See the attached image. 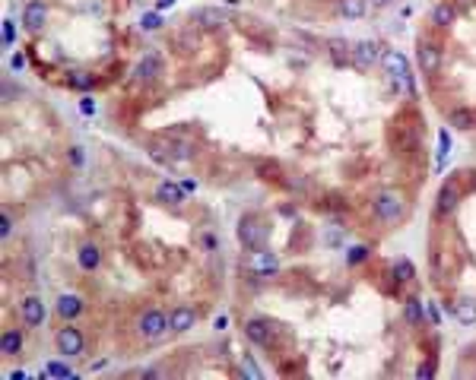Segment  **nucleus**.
<instances>
[{"instance_id":"obj_1","label":"nucleus","mask_w":476,"mask_h":380,"mask_svg":"<svg viewBox=\"0 0 476 380\" xmlns=\"http://www.w3.org/2000/svg\"><path fill=\"white\" fill-rule=\"evenodd\" d=\"M410 209H413V203H410L407 187L388 184V187H378L372 193V216H375V222L384 225V228H394V225L407 222Z\"/></svg>"},{"instance_id":"obj_2","label":"nucleus","mask_w":476,"mask_h":380,"mask_svg":"<svg viewBox=\"0 0 476 380\" xmlns=\"http://www.w3.org/2000/svg\"><path fill=\"white\" fill-rule=\"evenodd\" d=\"M134 333H137V339L143 342V346H159V342H165V339L172 336L168 311L156 308V304L143 308V311L137 314V320H134Z\"/></svg>"},{"instance_id":"obj_3","label":"nucleus","mask_w":476,"mask_h":380,"mask_svg":"<svg viewBox=\"0 0 476 380\" xmlns=\"http://www.w3.org/2000/svg\"><path fill=\"white\" fill-rule=\"evenodd\" d=\"M235 238H238V244H242L245 251H258V247H264V244L270 241V222L260 213H242L238 216V222H235Z\"/></svg>"},{"instance_id":"obj_4","label":"nucleus","mask_w":476,"mask_h":380,"mask_svg":"<svg viewBox=\"0 0 476 380\" xmlns=\"http://www.w3.org/2000/svg\"><path fill=\"white\" fill-rule=\"evenodd\" d=\"M384 73H388L394 83H397V89H403V95H410L413 98L416 95V86H413V73H410V61L403 51H394V48H384L381 51V64H378Z\"/></svg>"},{"instance_id":"obj_5","label":"nucleus","mask_w":476,"mask_h":380,"mask_svg":"<svg viewBox=\"0 0 476 380\" xmlns=\"http://www.w3.org/2000/svg\"><path fill=\"white\" fill-rule=\"evenodd\" d=\"M444 64V48L438 38H432V35H423L419 42H416V67H419V73L423 77L432 79L438 70H442Z\"/></svg>"},{"instance_id":"obj_6","label":"nucleus","mask_w":476,"mask_h":380,"mask_svg":"<svg viewBox=\"0 0 476 380\" xmlns=\"http://www.w3.org/2000/svg\"><path fill=\"white\" fill-rule=\"evenodd\" d=\"M464 181H460V174H451L448 181L438 187V197H435V219H451L458 213L460 200H464Z\"/></svg>"},{"instance_id":"obj_7","label":"nucleus","mask_w":476,"mask_h":380,"mask_svg":"<svg viewBox=\"0 0 476 380\" xmlns=\"http://www.w3.org/2000/svg\"><path fill=\"white\" fill-rule=\"evenodd\" d=\"M54 349H58L61 358L73 362V358H79V355L86 352V333H83V329L70 320V323H64V327L54 333Z\"/></svg>"},{"instance_id":"obj_8","label":"nucleus","mask_w":476,"mask_h":380,"mask_svg":"<svg viewBox=\"0 0 476 380\" xmlns=\"http://www.w3.org/2000/svg\"><path fill=\"white\" fill-rule=\"evenodd\" d=\"M245 269H248V276H254V279L277 276L279 273V254L273 251L270 244H264V247H258V251H248V257H245Z\"/></svg>"},{"instance_id":"obj_9","label":"nucleus","mask_w":476,"mask_h":380,"mask_svg":"<svg viewBox=\"0 0 476 380\" xmlns=\"http://www.w3.org/2000/svg\"><path fill=\"white\" fill-rule=\"evenodd\" d=\"M242 333H245V339L258 349H273L277 346V336H279V329L273 327V320H267V317H248Z\"/></svg>"},{"instance_id":"obj_10","label":"nucleus","mask_w":476,"mask_h":380,"mask_svg":"<svg viewBox=\"0 0 476 380\" xmlns=\"http://www.w3.org/2000/svg\"><path fill=\"white\" fill-rule=\"evenodd\" d=\"M162 73H165L162 54H159V48H149V51L137 61V67H134V73H130V79H134L137 86H153Z\"/></svg>"},{"instance_id":"obj_11","label":"nucleus","mask_w":476,"mask_h":380,"mask_svg":"<svg viewBox=\"0 0 476 380\" xmlns=\"http://www.w3.org/2000/svg\"><path fill=\"white\" fill-rule=\"evenodd\" d=\"M48 19H51L48 0H26V7H23V29L29 35H42L48 29Z\"/></svg>"},{"instance_id":"obj_12","label":"nucleus","mask_w":476,"mask_h":380,"mask_svg":"<svg viewBox=\"0 0 476 380\" xmlns=\"http://www.w3.org/2000/svg\"><path fill=\"white\" fill-rule=\"evenodd\" d=\"M200 323V311L194 304H175L168 311V327H172V336H188L190 329H197Z\"/></svg>"},{"instance_id":"obj_13","label":"nucleus","mask_w":476,"mask_h":380,"mask_svg":"<svg viewBox=\"0 0 476 380\" xmlns=\"http://www.w3.org/2000/svg\"><path fill=\"white\" fill-rule=\"evenodd\" d=\"M190 23H197V29H203V32H216V29H225L232 23V13H225L223 7H197L190 13Z\"/></svg>"},{"instance_id":"obj_14","label":"nucleus","mask_w":476,"mask_h":380,"mask_svg":"<svg viewBox=\"0 0 476 380\" xmlns=\"http://www.w3.org/2000/svg\"><path fill=\"white\" fill-rule=\"evenodd\" d=\"M16 308H19V320H23V327L26 329H38L45 323V317H48L45 301L38 298V295H23Z\"/></svg>"},{"instance_id":"obj_15","label":"nucleus","mask_w":476,"mask_h":380,"mask_svg":"<svg viewBox=\"0 0 476 380\" xmlns=\"http://www.w3.org/2000/svg\"><path fill=\"white\" fill-rule=\"evenodd\" d=\"M381 48L378 42H372V38H359V42H353V67L355 70H372L381 64Z\"/></svg>"},{"instance_id":"obj_16","label":"nucleus","mask_w":476,"mask_h":380,"mask_svg":"<svg viewBox=\"0 0 476 380\" xmlns=\"http://www.w3.org/2000/svg\"><path fill=\"white\" fill-rule=\"evenodd\" d=\"M83 311H86V301H83V295H77V292H61L58 298H54V314H58L64 323L77 320Z\"/></svg>"},{"instance_id":"obj_17","label":"nucleus","mask_w":476,"mask_h":380,"mask_svg":"<svg viewBox=\"0 0 476 380\" xmlns=\"http://www.w3.org/2000/svg\"><path fill=\"white\" fill-rule=\"evenodd\" d=\"M102 263H105V254L95 241H83L77 247V267L83 269V273H99Z\"/></svg>"},{"instance_id":"obj_18","label":"nucleus","mask_w":476,"mask_h":380,"mask_svg":"<svg viewBox=\"0 0 476 380\" xmlns=\"http://www.w3.org/2000/svg\"><path fill=\"white\" fill-rule=\"evenodd\" d=\"M23 352H26V333L16 327L3 329V336H0V355L3 358H19Z\"/></svg>"},{"instance_id":"obj_19","label":"nucleus","mask_w":476,"mask_h":380,"mask_svg":"<svg viewBox=\"0 0 476 380\" xmlns=\"http://www.w3.org/2000/svg\"><path fill=\"white\" fill-rule=\"evenodd\" d=\"M184 193H188V190H184L181 184L168 181V178H165V181H159V184H156V200H159V203H162V206L181 209V206H184Z\"/></svg>"},{"instance_id":"obj_20","label":"nucleus","mask_w":476,"mask_h":380,"mask_svg":"<svg viewBox=\"0 0 476 380\" xmlns=\"http://www.w3.org/2000/svg\"><path fill=\"white\" fill-rule=\"evenodd\" d=\"M458 23V10H454V3L451 0H438L432 7V26L438 29V32H451V26Z\"/></svg>"},{"instance_id":"obj_21","label":"nucleus","mask_w":476,"mask_h":380,"mask_svg":"<svg viewBox=\"0 0 476 380\" xmlns=\"http://www.w3.org/2000/svg\"><path fill=\"white\" fill-rule=\"evenodd\" d=\"M448 124L460 133H470L476 130V108H467V105H458V108H451L448 111Z\"/></svg>"},{"instance_id":"obj_22","label":"nucleus","mask_w":476,"mask_h":380,"mask_svg":"<svg viewBox=\"0 0 476 380\" xmlns=\"http://www.w3.org/2000/svg\"><path fill=\"white\" fill-rule=\"evenodd\" d=\"M448 311L454 314L458 323H464V327H476V298H458Z\"/></svg>"},{"instance_id":"obj_23","label":"nucleus","mask_w":476,"mask_h":380,"mask_svg":"<svg viewBox=\"0 0 476 380\" xmlns=\"http://www.w3.org/2000/svg\"><path fill=\"white\" fill-rule=\"evenodd\" d=\"M403 317H407L410 327H423L425 323V304L419 295H407L403 298Z\"/></svg>"},{"instance_id":"obj_24","label":"nucleus","mask_w":476,"mask_h":380,"mask_svg":"<svg viewBox=\"0 0 476 380\" xmlns=\"http://www.w3.org/2000/svg\"><path fill=\"white\" fill-rule=\"evenodd\" d=\"M324 48H327V54L334 57V64H353V44L349 42H343V38H327L324 42Z\"/></svg>"},{"instance_id":"obj_25","label":"nucleus","mask_w":476,"mask_h":380,"mask_svg":"<svg viewBox=\"0 0 476 380\" xmlns=\"http://www.w3.org/2000/svg\"><path fill=\"white\" fill-rule=\"evenodd\" d=\"M368 13V0H337L340 19H362Z\"/></svg>"},{"instance_id":"obj_26","label":"nucleus","mask_w":476,"mask_h":380,"mask_svg":"<svg viewBox=\"0 0 476 380\" xmlns=\"http://www.w3.org/2000/svg\"><path fill=\"white\" fill-rule=\"evenodd\" d=\"M390 269H394V279H397L400 285H410V282H413V279H416V267H413V263H410L407 257L394 260V267H390Z\"/></svg>"},{"instance_id":"obj_27","label":"nucleus","mask_w":476,"mask_h":380,"mask_svg":"<svg viewBox=\"0 0 476 380\" xmlns=\"http://www.w3.org/2000/svg\"><path fill=\"white\" fill-rule=\"evenodd\" d=\"M372 260V247L368 244H355V247H349L347 251V267L355 269V267H362V263H368Z\"/></svg>"},{"instance_id":"obj_28","label":"nucleus","mask_w":476,"mask_h":380,"mask_svg":"<svg viewBox=\"0 0 476 380\" xmlns=\"http://www.w3.org/2000/svg\"><path fill=\"white\" fill-rule=\"evenodd\" d=\"M67 86L79 89V92H86V89L95 86V77H92V73H86V70H77V73H70V77H67Z\"/></svg>"},{"instance_id":"obj_29","label":"nucleus","mask_w":476,"mask_h":380,"mask_svg":"<svg viewBox=\"0 0 476 380\" xmlns=\"http://www.w3.org/2000/svg\"><path fill=\"white\" fill-rule=\"evenodd\" d=\"M235 371L242 374V377H251V380H260V377H264V371L258 368V362H254L251 355H242V362H238V368H235Z\"/></svg>"},{"instance_id":"obj_30","label":"nucleus","mask_w":476,"mask_h":380,"mask_svg":"<svg viewBox=\"0 0 476 380\" xmlns=\"http://www.w3.org/2000/svg\"><path fill=\"white\" fill-rule=\"evenodd\" d=\"M48 374H54V377H73V371H70L67 364H61V362H48L45 364V377Z\"/></svg>"},{"instance_id":"obj_31","label":"nucleus","mask_w":476,"mask_h":380,"mask_svg":"<svg viewBox=\"0 0 476 380\" xmlns=\"http://www.w3.org/2000/svg\"><path fill=\"white\" fill-rule=\"evenodd\" d=\"M435 374H438V364H435V362H423L419 368H416V377H419V380H432Z\"/></svg>"},{"instance_id":"obj_32","label":"nucleus","mask_w":476,"mask_h":380,"mask_svg":"<svg viewBox=\"0 0 476 380\" xmlns=\"http://www.w3.org/2000/svg\"><path fill=\"white\" fill-rule=\"evenodd\" d=\"M10 234H13V213H10V209H3V219H0V238L7 241Z\"/></svg>"},{"instance_id":"obj_33","label":"nucleus","mask_w":476,"mask_h":380,"mask_svg":"<svg viewBox=\"0 0 476 380\" xmlns=\"http://www.w3.org/2000/svg\"><path fill=\"white\" fill-rule=\"evenodd\" d=\"M67 159H70V165H73V168H83V162H86V156H83V146H70Z\"/></svg>"},{"instance_id":"obj_34","label":"nucleus","mask_w":476,"mask_h":380,"mask_svg":"<svg viewBox=\"0 0 476 380\" xmlns=\"http://www.w3.org/2000/svg\"><path fill=\"white\" fill-rule=\"evenodd\" d=\"M162 26V23H159V16L156 13H149V16H143V29H149V32H153V29H159Z\"/></svg>"},{"instance_id":"obj_35","label":"nucleus","mask_w":476,"mask_h":380,"mask_svg":"<svg viewBox=\"0 0 476 380\" xmlns=\"http://www.w3.org/2000/svg\"><path fill=\"white\" fill-rule=\"evenodd\" d=\"M425 314H429V320H432V327H438V311L432 308V301H425Z\"/></svg>"},{"instance_id":"obj_36","label":"nucleus","mask_w":476,"mask_h":380,"mask_svg":"<svg viewBox=\"0 0 476 380\" xmlns=\"http://www.w3.org/2000/svg\"><path fill=\"white\" fill-rule=\"evenodd\" d=\"M79 108H83V114H92V111H95L92 98H89V95H86V98H83V102H79Z\"/></svg>"},{"instance_id":"obj_37","label":"nucleus","mask_w":476,"mask_h":380,"mask_svg":"<svg viewBox=\"0 0 476 380\" xmlns=\"http://www.w3.org/2000/svg\"><path fill=\"white\" fill-rule=\"evenodd\" d=\"M394 0H368V7H375V10H384V7H390Z\"/></svg>"},{"instance_id":"obj_38","label":"nucleus","mask_w":476,"mask_h":380,"mask_svg":"<svg viewBox=\"0 0 476 380\" xmlns=\"http://www.w3.org/2000/svg\"><path fill=\"white\" fill-rule=\"evenodd\" d=\"M26 67V57H23V54H16V57H13V70H23Z\"/></svg>"},{"instance_id":"obj_39","label":"nucleus","mask_w":476,"mask_h":380,"mask_svg":"<svg viewBox=\"0 0 476 380\" xmlns=\"http://www.w3.org/2000/svg\"><path fill=\"white\" fill-rule=\"evenodd\" d=\"M3 38H7V44L13 42V23H7V29H3Z\"/></svg>"},{"instance_id":"obj_40","label":"nucleus","mask_w":476,"mask_h":380,"mask_svg":"<svg viewBox=\"0 0 476 380\" xmlns=\"http://www.w3.org/2000/svg\"><path fill=\"white\" fill-rule=\"evenodd\" d=\"M225 327H229V317H216V329H219V333H223Z\"/></svg>"},{"instance_id":"obj_41","label":"nucleus","mask_w":476,"mask_h":380,"mask_svg":"<svg viewBox=\"0 0 476 380\" xmlns=\"http://www.w3.org/2000/svg\"><path fill=\"white\" fill-rule=\"evenodd\" d=\"M175 0H159V10H165V7H172Z\"/></svg>"}]
</instances>
